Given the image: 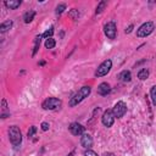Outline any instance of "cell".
I'll list each match as a JSON object with an SVG mask.
<instances>
[{
    "mask_svg": "<svg viewBox=\"0 0 156 156\" xmlns=\"http://www.w3.org/2000/svg\"><path fill=\"white\" fill-rule=\"evenodd\" d=\"M89 94H90V87H83V88H80V89L73 95V98L71 99V101H69V106L73 107V106L78 105V104H79L83 99H85Z\"/></svg>",
    "mask_w": 156,
    "mask_h": 156,
    "instance_id": "6da1fadb",
    "label": "cell"
},
{
    "mask_svg": "<svg viewBox=\"0 0 156 156\" xmlns=\"http://www.w3.org/2000/svg\"><path fill=\"white\" fill-rule=\"evenodd\" d=\"M9 138H10V141L15 146H17V145L21 144V141H22V134H21V130H20V128L17 126L10 127V129H9Z\"/></svg>",
    "mask_w": 156,
    "mask_h": 156,
    "instance_id": "7a4b0ae2",
    "label": "cell"
},
{
    "mask_svg": "<svg viewBox=\"0 0 156 156\" xmlns=\"http://www.w3.org/2000/svg\"><path fill=\"white\" fill-rule=\"evenodd\" d=\"M154 28H155V26H154L152 22H145V23H143V24L138 28V30H136V35L140 37V38H143V37H147L149 34L152 33Z\"/></svg>",
    "mask_w": 156,
    "mask_h": 156,
    "instance_id": "3957f363",
    "label": "cell"
},
{
    "mask_svg": "<svg viewBox=\"0 0 156 156\" xmlns=\"http://www.w3.org/2000/svg\"><path fill=\"white\" fill-rule=\"evenodd\" d=\"M41 106L45 110H56L61 106V100L57 98H48L46 100H44Z\"/></svg>",
    "mask_w": 156,
    "mask_h": 156,
    "instance_id": "277c9868",
    "label": "cell"
},
{
    "mask_svg": "<svg viewBox=\"0 0 156 156\" xmlns=\"http://www.w3.org/2000/svg\"><path fill=\"white\" fill-rule=\"evenodd\" d=\"M111 67H112V61H111V60H105V61L98 67V69L95 71V76H96V77H102V76L107 74V73L110 72Z\"/></svg>",
    "mask_w": 156,
    "mask_h": 156,
    "instance_id": "5b68a950",
    "label": "cell"
},
{
    "mask_svg": "<svg viewBox=\"0 0 156 156\" xmlns=\"http://www.w3.org/2000/svg\"><path fill=\"white\" fill-rule=\"evenodd\" d=\"M112 112H113L115 117H117V118L123 117L124 113L127 112V106H126V104H124L123 101H118V102L115 105V107L112 108Z\"/></svg>",
    "mask_w": 156,
    "mask_h": 156,
    "instance_id": "8992f818",
    "label": "cell"
},
{
    "mask_svg": "<svg viewBox=\"0 0 156 156\" xmlns=\"http://www.w3.org/2000/svg\"><path fill=\"white\" fill-rule=\"evenodd\" d=\"M115 118H116V117H115L112 110H106V111L104 112V115H102L101 121H102V124H104L105 127H111V126L113 124V122H115Z\"/></svg>",
    "mask_w": 156,
    "mask_h": 156,
    "instance_id": "52a82bcc",
    "label": "cell"
},
{
    "mask_svg": "<svg viewBox=\"0 0 156 156\" xmlns=\"http://www.w3.org/2000/svg\"><path fill=\"white\" fill-rule=\"evenodd\" d=\"M105 34L110 39L116 38V24H115V22H108V23L105 24Z\"/></svg>",
    "mask_w": 156,
    "mask_h": 156,
    "instance_id": "ba28073f",
    "label": "cell"
},
{
    "mask_svg": "<svg viewBox=\"0 0 156 156\" xmlns=\"http://www.w3.org/2000/svg\"><path fill=\"white\" fill-rule=\"evenodd\" d=\"M69 132L73 134V135H83L84 134V127L82 126V124H79V123H77V122H74V123H72L71 126H69Z\"/></svg>",
    "mask_w": 156,
    "mask_h": 156,
    "instance_id": "9c48e42d",
    "label": "cell"
},
{
    "mask_svg": "<svg viewBox=\"0 0 156 156\" xmlns=\"http://www.w3.org/2000/svg\"><path fill=\"white\" fill-rule=\"evenodd\" d=\"M80 145L85 149H90L93 146V138L90 134H83L80 138Z\"/></svg>",
    "mask_w": 156,
    "mask_h": 156,
    "instance_id": "30bf717a",
    "label": "cell"
},
{
    "mask_svg": "<svg viewBox=\"0 0 156 156\" xmlns=\"http://www.w3.org/2000/svg\"><path fill=\"white\" fill-rule=\"evenodd\" d=\"M110 91H111V88H110V85H108L107 83H101V84H99V87H98V94L105 96V95L110 94Z\"/></svg>",
    "mask_w": 156,
    "mask_h": 156,
    "instance_id": "8fae6325",
    "label": "cell"
},
{
    "mask_svg": "<svg viewBox=\"0 0 156 156\" xmlns=\"http://www.w3.org/2000/svg\"><path fill=\"white\" fill-rule=\"evenodd\" d=\"M5 5H6L9 9L15 10V9H17V7L21 5V1H20V0H6V1H5Z\"/></svg>",
    "mask_w": 156,
    "mask_h": 156,
    "instance_id": "7c38bea8",
    "label": "cell"
},
{
    "mask_svg": "<svg viewBox=\"0 0 156 156\" xmlns=\"http://www.w3.org/2000/svg\"><path fill=\"white\" fill-rule=\"evenodd\" d=\"M130 78H132V74H130L129 71H123V72H121V74H119V79H121L122 82H129Z\"/></svg>",
    "mask_w": 156,
    "mask_h": 156,
    "instance_id": "4fadbf2b",
    "label": "cell"
},
{
    "mask_svg": "<svg viewBox=\"0 0 156 156\" xmlns=\"http://www.w3.org/2000/svg\"><path fill=\"white\" fill-rule=\"evenodd\" d=\"M11 27H12V22H11V21H6V22L1 23V26H0V32L4 33V32H6L7 29H10Z\"/></svg>",
    "mask_w": 156,
    "mask_h": 156,
    "instance_id": "5bb4252c",
    "label": "cell"
},
{
    "mask_svg": "<svg viewBox=\"0 0 156 156\" xmlns=\"http://www.w3.org/2000/svg\"><path fill=\"white\" fill-rule=\"evenodd\" d=\"M147 77H149V71H147L146 68H143V69H140V71L138 72V78H139V79L144 80V79H146Z\"/></svg>",
    "mask_w": 156,
    "mask_h": 156,
    "instance_id": "9a60e30c",
    "label": "cell"
},
{
    "mask_svg": "<svg viewBox=\"0 0 156 156\" xmlns=\"http://www.w3.org/2000/svg\"><path fill=\"white\" fill-rule=\"evenodd\" d=\"M34 15H35L34 11H28V12H26V13H24V17H23V18H24V22H26V23H29V22L34 18Z\"/></svg>",
    "mask_w": 156,
    "mask_h": 156,
    "instance_id": "2e32d148",
    "label": "cell"
},
{
    "mask_svg": "<svg viewBox=\"0 0 156 156\" xmlns=\"http://www.w3.org/2000/svg\"><path fill=\"white\" fill-rule=\"evenodd\" d=\"M55 46V40L52 38H48L46 41H45V48L46 49H52Z\"/></svg>",
    "mask_w": 156,
    "mask_h": 156,
    "instance_id": "e0dca14e",
    "label": "cell"
},
{
    "mask_svg": "<svg viewBox=\"0 0 156 156\" xmlns=\"http://www.w3.org/2000/svg\"><path fill=\"white\" fill-rule=\"evenodd\" d=\"M52 33H54V28L51 27V28H49L45 33H43V34H41V37H44V38H46V39H48V38H51Z\"/></svg>",
    "mask_w": 156,
    "mask_h": 156,
    "instance_id": "ac0fdd59",
    "label": "cell"
},
{
    "mask_svg": "<svg viewBox=\"0 0 156 156\" xmlns=\"http://www.w3.org/2000/svg\"><path fill=\"white\" fill-rule=\"evenodd\" d=\"M40 38H41V35H38V37L35 38V45H34L33 55H35V52H37V50H38V48H39V45H40Z\"/></svg>",
    "mask_w": 156,
    "mask_h": 156,
    "instance_id": "d6986e66",
    "label": "cell"
},
{
    "mask_svg": "<svg viewBox=\"0 0 156 156\" xmlns=\"http://www.w3.org/2000/svg\"><path fill=\"white\" fill-rule=\"evenodd\" d=\"M150 94H151V98H152V102L156 105V85L151 88V91H150Z\"/></svg>",
    "mask_w": 156,
    "mask_h": 156,
    "instance_id": "ffe728a7",
    "label": "cell"
},
{
    "mask_svg": "<svg viewBox=\"0 0 156 156\" xmlns=\"http://www.w3.org/2000/svg\"><path fill=\"white\" fill-rule=\"evenodd\" d=\"M105 6H106V1H101V2L98 5V7H96V13H100Z\"/></svg>",
    "mask_w": 156,
    "mask_h": 156,
    "instance_id": "44dd1931",
    "label": "cell"
},
{
    "mask_svg": "<svg viewBox=\"0 0 156 156\" xmlns=\"http://www.w3.org/2000/svg\"><path fill=\"white\" fill-rule=\"evenodd\" d=\"M65 9H66V5H65V4H60V5H57V7H56V13H61Z\"/></svg>",
    "mask_w": 156,
    "mask_h": 156,
    "instance_id": "7402d4cb",
    "label": "cell"
},
{
    "mask_svg": "<svg viewBox=\"0 0 156 156\" xmlns=\"http://www.w3.org/2000/svg\"><path fill=\"white\" fill-rule=\"evenodd\" d=\"M84 156H98V154L94 152L93 150H89V149H88V150L84 152Z\"/></svg>",
    "mask_w": 156,
    "mask_h": 156,
    "instance_id": "603a6c76",
    "label": "cell"
},
{
    "mask_svg": "<svg viewBox=\"0 0 156 156\" xmlns=\"http://www.w3.org/2000/svg\"><path fill=\"white\" fill-rule=\"evenodd\" d=\"M35 130H37V128L33 126V127H30V129L28 130V136L30 138V136H33L34 135V133H35Z\"/></svg>",
    "mask_w": 156,
    "mask_h": 156,
    "instance_id": "cb8c5ba5",
    "label": "cell"
},
{
    "mask_svg": "<svg viewBox=\"0 0 156 156\" xmlns=\"http://www.w3.org/2000/svg\"><path fill=\"white\" fill-rule=\"evenodd\" d=\"M41 129H43V130H48V129H49V123H46V122L41 123Z\"/></svg>",
    "mask_w": 156,
    "mask_h": 156,
    "instance_id": "d4e9b609",
    "label": "cell"
},
{
    "mask_svg": "<svg viewBox=\"0 0 156 156\" xmlns=\"http://www.w3.org/2000/svg\"><path fill=\"white\" fill-rule=\"evenodd\" d=\"M1 104H2V111H5V110L7 108V105H6V100H2V101H1Z\"/></svg>",
    "mask_w": 156,
    "mask_h": 156,
    "instance_id": "484cf974",
    "label": "cell"
},
{
    "mask_svg": "<svg viewBox=\"0 0 156 156\" xmlns=\"http://www.w3.org/2000/svg\"><path fill=\"white\" fill-rule=\"evenodd\" d=\"M132 29H133V26L130 24V26H129V27L126 29V33H130V32H132Z\"/></svg>",
    "mask_w": 156,
    "mask_h": 156,
    "instance_id": "4316f807",
    "label": "cell"
},
{
    "mask_svg": "<svg viewBox=\"0 0 156 156\" xmlns=\"http://www.w3.org/2000/svg\"><path fill=\"white\" fill-rule=\"evenodd\" d=\"M102 156H115V155H113L112 152H105V154H104Z\"/></svg>",
    "mask_w": 156,
    "mask_h": 156,
    "instance_id": "83f0119b",
    "label": "cell"
},
{
    "mask_svg": "<svg viewBox=\"0 0 156 156\" xmlns=\"http://www.w3.org/2000/svg\"><path fill=\"white\" fill-rule=\"evenodd\" d=\"M68 156H73V152H72V154H69V155H68Z\"/></svg>",
    "mask_w": 156,
    "mask_h": 156,
    "instance_id": "f1b7e54d",
    "label": "cell"
}]
</instances>
